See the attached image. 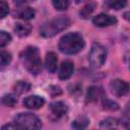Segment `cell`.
Masks as SVG:
<instances>
[{
    "label": "cell",
    "mask_w": 130,
    "mask_h": 130,
    "mask_svg": "<svg viewBox=\"0 0 130 130\" xmlns=\"http://www.w3.org/2000/svg\"><path fill=\"white\" fill-rule=\"evenodd\" d=\"M84 40L79 32H68L59 42V50L66 55H74L84 48Z\"/></svg>",
    "instance_id": "cell-1"
},
{
    "label": "cell",
    "mask_w": 130,
    "mask_h": 130,
    "mask_svg": "<svg viewBox=\"0 0 130 130\" xmlns=\"http://www.w3.org/2000/svg\"><path fill=\"white\" fill-rule=\"evenodd\" d=\"M21 62L25 69L34 75H37L42 70V60L40 57V51L35 46L26 47L21 55H20Z\"/></svg>",
    "instance_id": "cell-2"
},
{
    "label": "cell",
    "mask_w": 130,
    "mask_h": 130,
    "mask_svg": "<svg viewBox=\"0 0 130 130\" xmlns=\"http://www.w3.org/2000/svg\"><path fill=\"white\" fill-rule=\"evenodd\" d=\"M70 25V19L67 16H58L46 21L40 28V34L44 38H52L61 32Z\"/></svg>",
    "instance_id": "cell-3"
},
{
    "label": "cell",
    "mask_w": 130,
    "mask_h": 130,
    "mask_svg": "<svg viewBox=\"0 0 130 130\" xmlns=\"http://www.w3.org/2000/svg\"><path fill=\"white\" fill-rule=\"evenodd\" d=\"M14 121L25 130H41L42 122L38 116L31 113H20L15 116Z\"/></svg>",
    "instance_id": "cell-4"
},
{
    "label": "cell",
    "mask_w": 130,
    "mask_h": 130,
    "mask_svg": "<svg viewBox=\"0 0 130 130\" xmlns=\"http://www.w3.org/2000/svg\"><path fill=\"white\" fill-rule=\"evenodd\" d=\"M107 54H108L107 49L103 45L94 43L91 46V49L88 54L89 64L94 68L102 67L107 59Z\"/></svg>",
    "instance_id": "cell-5"
},
{
    "label": "cell",
    "mask_w": 130,
    "mask_h": 130,
    "mask_svg": "<svg viewBox=\"0 0 130 130\" xmlns=\"http://www.w3.org/2000/svg\"><path fill=\"white\" fill-rule=\"evenodd\" d=\"M110 88L111 91L117 95V96H122L128 93L129 91V84L127 81L122 80V79H114L110 83Z\"/></svg>",
    "instance_id": "cell-6"
},
{
    "label": "cell",
    "mask_w": 130,
    "mask_h": 130,
    "mask_svg": "<svg viewBox=\"0 0 130 130\" xmlns=\"http://www.w3.org/2000/svg\"><path fill=\"white\" fill-rule=\"evenodd\" d=\"M92 22L94 25L99 27H106V26L115 25L117 23V18L106 13H100L93 17Z\"/></svg>",
    "instance_id": "cell-7"
},
{
    "label": "cell",
    "mask_w": 130,
    "mask_h": 130,
    "mask_svg": "<svg viewBox=\"0 0 130 130\" xmlns=\"http://www.w3.org/2000/svg\"><path fill=\"white\" fill-rule=\"evenodd\" d=\"M44 104H45V100L39 95H29L23 100V106L31 110L40 109L44 106Z\"/></svg>",
    "instance_id": "cell-8"
},
{
    "label": "cell",
    "mask_w": 130,
    "mask_h": 130,
    "mask_svg": "<svg viewBox=\"0 0 130 130\" xmlns=\"http://www.w3.org/2000/svg\"><path fill=\"white\" fill-rule=\"evenodd\" d=\"M74 71V66L73 63L69 60H65L62 62L60 69H59V78L61 80H66L71 77Z\"/></svg>",
    "instance_id": "cell-9"
},
{
    "label": "cell",
    "mask_w": 130,
    "mask_h": 130,
    "mask_svg": "<svg viewBox=\"0 0 130 130\" xmlns=\"http://www.w3.org/2000/svg\"><path fill=\"white\" fill-rule=\"evenodd\" d=\"M104 90L101 86H90L86 92V100L88 102H98L101 99H104Z\"/></svg>",
    "instance_id": "cell-10"
},
{
    "label": "cell",
    "mask_w": 130,
    "mask_h": 130,
    "mask_svg": "<svg viewBox=\"0 0 130 130\" xmlns=\"http://www.w3.org/2000/svg\"><path fill=\"white\" fill-rule=\"evenodd\" d=\"M52 114H54L55 116L57 117H62L64 116L67 111H68V107L67 105L64 103V102H61V101H58V102H53L50 104L49 106Z\"/></svg>",
    "instance_id": "cell-11"
},
{
    "label": "cell",
    "mask_w": 130,
    "mask_h": 130,
    "mask_svg": "<svg viewBox=\"0 0 130 130\" xmlns=\"http://www.w3.org/2000/svg\"><path fill=\"white\" fill-rule=\"evenodd\" d=\"M57 64H58V58L57 55L54 52H49L46 55L45 59V66L46 69L50 73H54L57 70Z\"/></svg>",
    "instance_id": "cell-12"
},
{
    "label": "cell",
    "mask_w": 130,
    "mask_h": 130,
    "mask_svg": "<svg viewBox=\"0 0 130 130\" xmlns=\"http://www.w3.org/2000/svg\"><path fill=\"white\" fill-rule=\"evenodd\" d=\"M89 124V119L86 116H79L72 121L71 127L73 130H85Z\"/></svg>",
    "instance_id": "cell-13"
},
{
    "label": "cell",
    "mask_w": 130,
    "mask_h": 130,
    "mask_svg": "<svg viewBox=\"0 0 130 130\" xmlns=\"http://www.w3.org/2000/svg\"><path fill=\"white\" fill-rule=\"evenodd\" d=\"M14 32L18 36V37H26L29 35V32L31 31V25L29 23H15L14 25Z\"/></svg>",
    "instance_id": "cell-14"
},
{
    "label": "cell",
    "mask_w": 130,
    "mask_h": 130,
    "mask_svg": "<svg viewBox=\"0 0 130 130\" xmlns=\"http://www.w3.org/2000/svg\"><path fill=\"white\" fill-rule=\"evenodd\" d=\"M35 14H36V12L31 7L25 6V7H21L18 9L16 16L21 19H24V20H29L35 17Z\"/></svg>",
    "instance_id": "cell-15"
},
{
    "label": "cell",
    "mask_w": 130,
    "mask_h": 130,
    "mask_svg": "<svg viewBox=\"0 0 130 130\" xmlns=\"http://www.w3.org/2000/svg\"><path fill=\"white\" fill-rule=\"evenodd\" d=\"M119 121L115 118H107L101 123V127L104 130H118Z\"/></svg>",
    "instance_id": "cell-16"
},
{
    "label": "cell",
    "mask_w": 130,
    "mask_h": 130,
    "mask_svg": "<svg viewBox=\"0 0 130 130\" xmlns=\"http://www.w3.org/2000/svg\"><path fill=\"white\" fill-rule=\"evenodd\" d=\"M13 89H14L15 93L21 94V93H24V92H26V91H28L30 89V84L28 82H26V81L19 80L14 84Z\"/></svg>",
    "instance_id": "cell-17"
},
{
    "label": "cell",
    "mask_w": 130,
    "mask_h": 130,
    "mask_svg": "<svg viewBox=\"0 0 130 130\" xmlns=\"http://www.w3.org/2000/svg\"><path fill=\"white\" fill-rule=\"evenodd\" d=\"M95 6H96V4H95L94 2H89V3H87L86 5H84V6L80 9V11H79L80 17H81V18H88L89 15H90V14L92 13V11L94 10Z\"/></svg>",
    "instance_id": "cell-18"
},
{
    "label": "cell",
    "mask_w": 130,
    "mask_h": 130,
    "mask_svg": "<svg viewBox=\"0 0 130 130\" xmlns=\"http://www.w3.org/2000/svg\"><path fill=\"white\" fill-rule=\"evenodd\" d=\"M11 62V54L7 51H0V70L6 68Z\"/></svg>",
    "instance_id": "cell-19"
},
{
    "label": "cell",
    "mask_w": 130,
    "mask_h": 130,
    "mask_svg": "<svg viewBox=\"0 0 130 130\" xmlns=\"http://www.w3.org/2000/svg\"><path fill=\"white\" fill-rule=\"evenodd\" d=\"M1 103L7 107H13L16 103H17V98L15 94H12V93H8V94H5L2 96L1 99Z\"/></svg>",
    "instance_id": "cell-20"
},
{
    "label": "cell",
    "mask_w": 130,
    "mask_h": 130,
    "mask_svg": "<svg viewBox=\"0 0 130 130\" xmlns=\"http://www.w3.org/2000/svg\"><path fill=\"white\" fill-rule=\"evenodd\" d=\"M103 107H104V109L109 110V111H117L119 109V105L116 102H114L110 99H107V98L103 99Z\"/></svg>",
    "instance_id": "cell-21"
},
{
    "label": "cell",
    "mask_w": 130,
    "mask_h": 130,
    "mask_svg": "<svg viewBox=\"0 0 130 130\" xmlns=\"http://www.w3.org/2000/svg\"><path fill=\"white\" fill-rule=\"evenodd\" d=\"M10 41H11V36L4 30H0V48L7 46L10 43Z\"/></svg>",
    "instance_id": "cell-22"
},
{
    "label": "cell",
    "mask_w": 130,
    "mask_h": 130,
    "mask_svg": "<svg viewBox=\"0 0 130 130\" xmlns=\"http://www.w3.org/2000/svg\"><path fill=\"white\" fill-rule=\"evenodd\" d=\"M53 6L57 9V10H66L69 6V1H65V0H57V1H53L52 2Z\"/></svg>",
    "instance_id": "cell-23"
},
{
    "label": "cell",
    "mask_w": 130,
    "mask_h": 130,
    "mask_svg": "<svg viewBox=\"0 0 130 130\" xmlns=\"http://www.w3.org/2000/svg\"><path fill=\"white\" fill-rule=\"evenodd\" d=\"M107 5L110 7V8H113V9H121V8H124L126 5H127V2L126 1H111V2H108Z\"/></svg>",
    "instance_id": "cell-24"
},
{
    "label": "cell",
    "mask_w": 130,
    "mask_h": 130,
    "mask_svg": "<svg viewBox=\"0 0 130 130\" xmlns=\"http://www.w3.org/2000/svg\"><path fill=\"white\" fill-rule=\"evenodd\" d=\"M9 12L8 3L5 1H0V18H4Z\"/></svg>",
    "instance_id": "cell-25"
},
{
    "label": "cell",
    "mask_w": 130,
    "mask_h": 130,
    "mask_svg": "<svg viewBox=\"0 0 130 130\" xmlns=\"http://www.w3.org/2000/svg\"><path fill=\"white\" fill-rule=\"evenodd\" d=\"M1 130H25V129L16 123H9V124L4 125L1 128Z\"/></svg>",
    "instance_id": "cell-26"
},
{
    "label": "cell",
    "mask_w": 130,
    "mask_h": 130,
    "mask_svg": "<svg viewBox=\"0 0 130 130\" xmlns=\"http://www.w3.org/2000/svg\"><path fill=\"white\" fill-rule=\"evenodd\" d=\"M49 91H50V93H51L52 96H56V95H59V94L62 93L61 88L59 86H57V85H51L49 87Z\"/></svg>",
    "instance_id": "cell-27"
}]
</instances>
